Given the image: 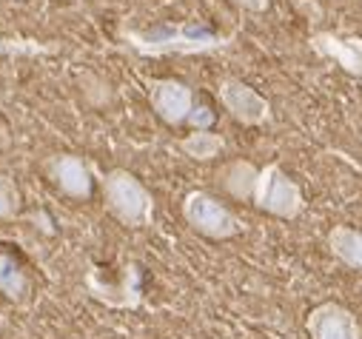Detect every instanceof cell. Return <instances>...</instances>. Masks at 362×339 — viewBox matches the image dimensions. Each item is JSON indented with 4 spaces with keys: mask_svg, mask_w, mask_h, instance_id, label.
Wrapping results in <instances>:
<instances>
[{
    "mask_svg": "<svg viewBox=\"0 0 362 339\" xmlns=\"http://www.w3.org/2000/svg\"><path fill=\"white\" fill-rule=\"evenodd\" d=\"M120 40L137 52L140 57H165V54H211L220 49H228L234 43L231 35H220L197 20H168L154 23L146 29H129L120 26Z\"/></svg>",
    "mask_w": 362,
    "mask_h": 339,
    "instance_id": "cell-1",
    "label": "cell"
},
{
    "mask_svg": "<svg viewBox=\"0 0 362 339\" xmlns=\"http://www.w3.org/2000/svg\"><path fill=\"white\" fill-rule=\"evenodd\" d=\"M100 189L109 214L126 228H148L154 222V194L126 168L100 174Z\"/></svg>",
    "mask_w": 362,
    "mask_h": 339,
    "instance_id": "cell-2",
    "label": "cell"
},
{
    "mask_svg": "<svg viewBox=\"0 0 362 339\" xmlns=\"http://www.w3.org/2000/svg\"><path fill=\"white\" fill-rule=\"evenodd\" d=\"M251 203H254V208H259L271 217H280V220H297L305 211L303 189L283 172V165H277V162H268V165L259 168Z\"/></svg>",
    "mask_w": 362,
    "mask_h": 339,
    "instance_id": "cell-3",
    "label": "cell"
},
{
    "mask_svg": "<svg viewBox=\"0 0 362 339\" xmlns=\"http://www.w3.org/2000/svg\"><path fill=\"white\" fill-rule=\"evenodd\" d=\"M183 220L192 231L209 237V239H231L243 231V220L226 206L220 203L214 194L203 191V189H194L183 197Z\"/></svg>",
    "mask_w": 362,
    "mask_h": 339,
    "instance_id": "cell-4",
    "label": "cell"
},
{
    "mask_svg": "<svg viewBox=\"0 0 362 339\" xmlns=\"http://www.w3.org/2000/svg\"><path fill=\"white\" fill-rule=\"evenodd\" d=\"M86 294L95 302L112 308V311H134L143 305V271L137 263H126L120 271V280H103L100 268L88 266L86 277Z\"/></svg>",
    "mask_w": 362,
    "mask_h": 339,
    "instance_id": "cell-5",
    "label": "cell"
},
{
    "mask_svg": "<svg viewBox=\"0 0 362 339\" xmlns=\"http://www.w3.org/2000/svg\"><path fill=\"white\" fill-rule=\"evenodd\" d=\"M146 92H148L151 112L165 126L189 123V117H192V112L197 106L192 86H186L183 80H174V77H151V80H146Z\"/></svg>",
    "mask_w": 362,
    "mask_h": 339,
    "instance_id": "cell-6",
    "label": "cell"
},
{
    "mask_svg": "<svg viewBox=\"0 0 362 339\" xmlns=\"http://www.w3.org/2000/svg\"><path fill=\"white\" fill-rule=\"evenodd\" d=\"M217 97L240 126H265L271 120V103L240 77H223L217 83Z\"/></svg>",
    "mask_w": 362,
    "mask_h": 339,
    "instance_id": "cell-7",
    "label": "cell"
},
{
    "mask_svg": "<svg viewBox=\"0 0 362 339\" xmlns=\"http://www.w3.org/2000/svg\"><path fill=\"white\" fill-rule=\"evenodd\" d=\"M305 331L311 339H362V325L351 308L342 302H320L305 316Z\"/></svg>",
    "mask_w": 362,
    "mask_h": 339,
    "instance_id": "cell-8",
    "label": "cell"
},
{
    "mask_svg": "<svg viewBox=\"0 0 362 339\" xmlns=\"http://www.w3.org/2000/svg\"><path fill=\"white\" fill-rule=\"evenodd\" d=\"M46 174L54 189L71 200H88L95 191V168L77 154H54L46 162Z\"/></svg>",
    "mask_w": 362,
    "mask_h": 339,
    "instance_id": "cell-9",
    "label": "cell"
},
{
    "mask_svg": "<svg viewBox=\"0 0 362 339\" xmlns=\"http://www.w3.org/2000/svg\"><path fill=\"white\" fill-rule=\"evenodd\" d=\"M308 46L322 57L339 66L345 74L362 80V37L356 35H337V32H314Z\"/></svg>",
    "mask_w": 362,
    "mask_h": 339,
    "instance_id": "cell-10",
    "label": "cell"
},
{
    "mask_svg": "<svg viewBox=\"0 0 362 339\" xmlns=\"http://www.w3.org/2000/svg\"><path fill=\"white\" fill-rule=\"evenodd\" d=\"M325 245L337 263H342L351 271H362V231L351 225H334L325 237Z\"/></svg>",
    "mask_w": 362,
    "mask_h": 339,
    "instance_id": "cell-11",
    "label": "cell"
},
{
    "mask_svg": "<svg viewBox=\"0 0 362 339\" xmlns=\"http://www.w3.org/2000/svg\"><path fill=\"white\" fill-rule=\"evenodd\" d=\"M0 294L15 305H23L32 294L29 274L23 271L21 260L12 257V254H6V251H0Z\"/></svg>",
    "mask_w": 362,
    "mask_h": 339,
    "instance_id": "cell-12",
    "label": "cell"
},
{
    "mask_svg": "<svg viewBox=\"0 0 362 339\" xmlns=\"http://www.w3.org/2000/svg\"><path fill=\"white\" fill-rule=\"evenodd\" d=\"M257 174H259V168H254L248 160H231L220 172V183L234 200H251Z\"/></svg>",
    "mask_w": 362,
    "mask_h": 339,
    "instance_id": "cell-13",
    "label": "cell"
},
{
    "mask_svg": "<svg viewBox=\"0 0 362 339\" xmlns=\"http://www.w3.org/2000/svg\"><path fill=\"white\" fill-rule=\"evenodd\" d=\"M226 145H228L226 137L217 134V131H211V129H206V131H192V134H186V137L177 140V148L183 151L189 160H197V162H209V160L220 157V154L226 151Z\"/></svg>",
    "mask_w": 362,
    "mask_h": 339,
    "instance_id": "cell-14",
    "label": "cell"
},
{
    "mask_svg": "<svg viewBox=\"0 0 362 339\" xmlns=\"http://www.w3.org/2000/svg\"><path fill=\"white\" fill-rule=\"evenodd\" d=\"M63 46L57 40H37L23 35H0V57H40L57 54Z\"/></svg>",
    "mask_w": 362,
    "mask_h": 339,
    "instance_id": "cell-15",
    "label": "cell"
},
{
    "mask_svg": "<svg viewBox=\"0 0 362 339\" xmlns=\"http://www.w3.org/2000/svg\"><path fill=\"white\" fill-rule=\"evenodd\" d=\"M23 194L9 174H0V220H15L21 214Z\"/></svg>",
    "mask_w": 362,
    "mask_h": 339,
    "instance_id": "cell-16",
    "label": "cell"
},
{
    "mask_svg": "<svg viewBox=\"0 0 362 339\" xmlns=\"http://www.w3.org/2000/svg\"><path fill=\"white\" fill-rule=\"evenodd\" d=\"M189 126H192L194 131H206V129H211V126H214V112H211L206 103H197L194 112H192V117H189Z\"/></svg>",
    "mask_w": 362,
    "mask_h": 339,
    "instance_id": "cell-17",
    "label": "cell"
},
{
    "mask_svg": "<svg viewBox=\"0 0 362 339\" xmlns=\"http://www.w3.org/2000/svg\"><path fill=\"white\" fill-rule=\"evenodd\" d=\"M231 4H234V6H240V9H245V12L262 15V12H268L271 0H231Z\"/></svg>",
    "mask_w": 362,
    "mask_h": 339,
    "instance_id": "cell-18",
    "label": "cell"
}]
</instances>
